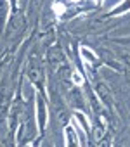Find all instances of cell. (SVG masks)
<instances>
[{"label": "cell", "mask_w": 130, "mask_h": 147, "mask_svg": "<svg viewBox=\"0 0 130 147\" xmlns=\"http://www.w3.org/2000/svg\"><path fill=\"white\" fill-rule=\"evenodd\" d=\"M73 2H77V0H73Z\"/></svg>", "instance_id": "cell-2"}, {"label": "cell", "mask_w": 130, "mask_h": 147, "mask_svg": "<svg viewBox=\"0 0 130 147\" xmlns=\"http://www.w3.org/2000/svg\"><path fill=\"white\" fill-rule=\"evenodd\" d=\"M54 7H56V14L61 16V14H62V5H61V4H56Z\"/></svg>", "instance_id": "cell-1"}]
</instances>
